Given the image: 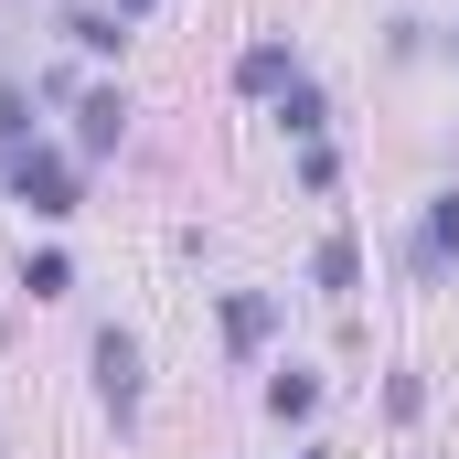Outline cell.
Segmentation results:
<instances>
[{
  "label": "cell",
  "mask_w": 459,
  "mask_h": 459,
  "mask_svg": "<svg viewBox=\"0 0 459 459\" xmlns=\"http://www.w3.org/2000/svg\"><path fill=\"white\" fill-rule=\"evenodd\" d=\"M97 406H108L117 428H128V417H139V342H128V332H97Z\"/></svg>",
  "instance_id": "cell-2"
},
{
  "label": "cell",
  "mask_w": 459,
  "mask_h": 459,
  "mask_svg": "<svg viewBox=\"0 0 459 459\" xmlns=\"http://www.w3.org/2000/svg\"><path fill=\"white\" fill-rule=\"evenodd\" d=\"M235 86H246V97H289V86H299L289 43H246V54H235Z\"/></svg>",
  "instance_id": "cell-5"
},
{
  "label": "cell",
  "mask_w": 459,
  "mask_h": 459,
  "mask_svg": "<svg viewBox=\"0 0 459 459\" xmlns=\"http://www.w3.org/2000/svg\"><path fill=\"white\" fill-rule=\"evenodd\" d=\"M108 11H117V22H139V11H160V0H108Z\"/></svg>",
  "instance_id": "cell-13"
},
{
  "label": "cell",
  "mask_w": 459,
  "mask_h": 459,
  "mask_svg": "<svg viewBox=\"0 0 459 459\" xmlns=\"http://www.w3.org/2000/svg\"><path fill=\"white\" fill-rule=\"evenodd\" d=\"M449 256H459V193H438L428 225L406 235V278H449Z\"/></svg>",
  "instance_id": "cell-3"
},
{
  "label": "cell",
  "mask_w": 459,
  "mask_h": 459,
  "mask_svg": "<svg viewBox=\"0 0 459 459\" xmlns=\"http://www.w3.org/2000/svg\"><path fill=\"white\" fill-rule=\"evenodd\" d=\"M0 171H11V193H22L43 225H65V214L86 204V171H75L65 150H0Z\"/></svg>",
  "instance_id": "cell-1"
},
{
  "label": "cell",
  "mask_w": 459,
  "mask_h": 459,
  "mask_svg": "<svg viewBox=\"0 0 459 459\" xmlns=\"http://www.w3.org/2000/svg\"><path fill=\"white\" fill-rule=\"evenodd\" d=\"M65 43H86V54H117V43H128V22H117V11H75V22H65Z\"/></svg>",
  "instance_id": "cell-11"
},
{
  "label": "cell",
  "mask_w": 459,
  "mask_h": 459,
  "mask_svg": "<svg viewBox=\"0 0 459 459\" xmlns=\"http://www.w3.org/2000/svg\"><path fill=\"white\" fill-rule=\"evenodd\" d=\"M310 289H332V299H352V289H363V246H352V235H321V256H310Z\"/></svg>",
  "instance_id": "cell-6"
},
{
  "label": "cell",
  "mask_w": 459,
  "mask_h": 459,
  "mask_svg": "<svg viewBox=\"0 0 459 459\" xmlns=\"http://www.w3.org/2000/svg\"><path fill=\"white\" fill-rule=\"evenodd\" d=\"M22 128H32V97H22V86H0V150H22Z\"/></svg>",
  "instance_id": "cell-12"
},
{
  "label": "cell",
  "mask_w": 459,
  "mask_h": 459,
  "mask_svg": "<svg viewBox=\"0 0 459 459\" xmlns=\"http://www.w3.org/2000/svg\"><path fill=\"white\" fill-rule=\"evenodd\" d=\"M267 332H278V299H267V289H235V299H225V342H235V352H256Z\"/></svg>",
  "instance_id": "cell-7"
},
{
  "label": "cell",
  "mask_w": 459,
  "mask_h": 459,
  "mask_svg": "<svg viewBox=\"0 0 459 459\" xmlns=\"http://www.w3.org/2000/svg\"><path fill=\"white\" fill-rule=\"evenodd\" d=\"M278 128H289V139H321V128H332V97H321V86L299 75V86L278 97Z\"/></svg>",
  "instance_id": "cell-9"
},
{
  "label": "cell",
  "mask_w": 459,
  "mask_h": 459,
  "mask_svg": "<svg viewBox=\"0 0 459 459\" xmlns=\"http://www.w3.org/2000/svg\"><path fill=\"white\" fill-rule=\"evenodd\" d=\"M117 139H128V97H117V86H97V97L75 108V150H86V160H108Z\"/></svg>",
  "instance_id": "cell-4"
},
{
  "label": "cell",
  "mask_w": 459,
  "mask_h": 459,
  "mask_svg": "<svg viewBox=\"0 0 459 459\" xmlns=\"http://www.w3.org/2000/svg\"><path fill=\"white\" fill-rule=\"evenodd\" d=\"M22 289H32V299H65V289H75V256H54V246L22 256Z\"/></svg>",
  "instance_id": "cell-10"
},
{
  "label": "cell",
  "mask_w": 459,
  "mask_h": 459,
  "mask_svg": "<svg viewBox=\"0 0 459 459\" xmlns=\"http://www.w3.org/2000/svg\"><path fill=\"white\" fill-rule=\"evenodd\" d=\"M299 459H342V449H299Z\"/></svg>",
  "instance_id": "cell-14"
},
{
  "label": "cell",
  "mask_w": 459,
  "mask_h": 459,
  "mask_svg": "<svg viewBox=\"0 0 459 459\" xmlns=\"http://www.w3.org/2000/svg\"><path fill=\"white\" fill-rule=\"evenodd\" d=\"M267 417H278V428L321 417V374H299V363H289V374H267Z\"/></svg>",
  "instance_id": "cell-8"
}]
</instances>
